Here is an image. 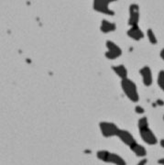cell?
<instances>
[{"label": "cell", "mask_w": 164, "mask_h": 165, "mask_svg": "<svg viewBox=\"0 0 164 165\" xmlns=\"http://www.w3.org/2000/svg\"><path fill=\"white\" fill-rule=\"evenodd\" d=\"M121 87L124 91L125 95L132 102L139 101V94H137V89L136 84L133 81L129 80L128 78L124 79L121 81Z\"/></svg>", "instance_id": "obj_1"}, {"label": "cell", "mask_w": 164, "mask_h": 165, "mask_svg": "<svg viewBox=\"0 0 164 165\" xmlns=\"http://www.w3.org/2000/svg\"><path fill=\"white\" fill-rule=\"evenodd\" d=\"M96 156L99 160L104 161V162H110L114 163L116 165H126V161H124L123 158H121L119 155L108 152L107 150H99L97 151Z\"/></svg>", "instance_id": "obj_2"}, {"label": "cell", "mask_w": 164, "mask_h": 165, "mask_svg": "<svg viewBox=\"0 0 164 165\" xmlns=\"http://www.w3.org/2000/svg\"><path fill=\"white\" fill-rule=\"evenodd\" d=\"M99 127H100L103 136L106 138L117 136V134H118V132L120 130L117 128L116 125H115L114 123H109V122H101L99 124Z\"/></svg>", "instance_id": "obj_3"}, {"label": "cell", "mask_w": 164, "mask_h": 165, "mask_svg": "<svg viewBox=\"0 0 164 165\" xmlns=\"http://www.w3.org/2000/svg\"><path fill=\"white\" fill-rule=\"evenodd\" d=\"M111 2H113L112 0H95L93 3L94 9L97 12L103 13V14L113 16L115 14V12L109 9L108 6Z\"/></svg>", "instance_id": "obj_4"}, {"label": "cell", "mask_w": 164, "mask_h": 165, "mask_svg": "<svg viewBox=\"0 0 164 165\" xmlns=\"http://www.w3.org/2000/svg\"><path fill=\"white\" fill-rule=\"evenodd\" d=\"M106 45H107V48L108 49V51H107L104 55H106V57L109 59V60H115V59L118 58L122 54L121 49L113 41H107Z\"/></svg>", "instance_id": "obj_5"}, {"label": "cell", "mask_w": 164, "mask_h": 165, "mask_svg": "<svg viewBox=\"0 0 164 165\" xmlns=\"http://www.w3.org/2000/svg\"><path fill=\"white\" fill-rule=\"evenodd\" d=\"M139 20V8L137 4H132L129 6V19L128 25L131 27H136Z\"/></svg>", "instance_id": "obj_6"}, {"label": "cell", "mask_w": 164, "mask_h": 165, "mask_svg": "<svg viewBox=\"0 0 164 165\" xmlns=\"http://www.w3.org/2000/svg\"><path fill=\"white\" fill-rule=\"evenodd\" d=\"M139 134L141 136L142 140L149 145H155V144H157V142H158L156 136L151 131V129L149 128V127L144 128H140L139 129Z\"/></svg>", "instance_id": "obj_7"}, {"label": "cell", "mask_w": 164, "mask_h": 165, "mask_svg": "<svg viewBox=\"0 0 164 165\" xmlns=\"http://www.w3.org/2000/svg\"><path fill=\"white\" fill-rule=\"evenodd\" d=\"M117 137H118L125 144L128 145V146H129L130 148L132 146H134V145L137 143V141L135 140V138H133V136L127 130H121L120 129L119 132H118V134H117Z\"/></svg>", "instance_id": "obj_8"}, {"label": "cell", "mask_w": 164, "mask_h": 165, "mask_svg": "<svg viewBox=\"0 0 164 165\" xmlns=\"http://www.w3.org/2000/svg\"><path fill=\"white\" fill-rule=\"evenodd\" d=\"M139 74L142 76V81L143 84L146 86H149L152 84V72L149 66H144L143 68L139 70Z\"/></svg>", "instance_id": "obj_9"}, {"label": "cell", "mask_w": 164, "mask_h": 165, "mask_svg": "<svg viewBox=\"0 0 164 165\" xmlns=\"http://www.w3.org/2000/svg\"><path fill=\"white\" fill-rule=\"evenodd\" d=\"M127 33H128V36L131 39H133L134 41H140L144 37V33L137 26H136V27H131L128 30Z\"/></svg>", "instance_id": "obj_10"}, {"label": "cell", "mask_w": 164, "mask_h": 165, "mask_svg": "<svg viewBox=\"0 0 164 165\" xmlns=\"http://www.w3.org/2000/svg\"><path fill=\"white\" fill-rule=\"evenodd\" d=\"M100 29L104 33H108V32L115 31L116 30V24L112 23V22H109V21L106 20V19H104V20L102 21Z\"/></svg>", "instance_id": "obj_11"}, {"label": "cell", "mask_w": 164, "mask_h": 165, "mask_svg": "<svg viewBox=\"0 0 164 165\" xmlns=\"http://www.w3.org/2000/svg\"><path fill=\"white\" fill-rule=\"evenodd\" d=\"M113 71L118 75L122 80L128 78V70L124 65H118V66H113Z\"/></svg>", "instance_id": "obj_12"}, {"label": "cell", "mask_w": 164, "mask_h": 165, "mask_svg": "<svg viewBox=\"0 0 164 165\" xmlns=\"http://www.w3.org/2000/svg\"><path fill=\"white\" fill-rule=\"evenodd\" d=\"M130 149L137 156H139V157H145L147 155L146 149L137 143H136L134 146H132Z\"/></svg>", "instance_id": "obj_13"}, {"label": "cell", "mask_w": 164, "mask_h": 165, "mask_svg": "<svg viewBox=\"0 0 164 165\" xmlns=\"http://www.w3.org/2000/svg\"><path fill=\"white\" fill-rule=\"evenodd\" d=\"M158 84L160 88L164 91V71L161 70L158 74Z\"/></svg>", "instance_id": "obj_14"}, {"label": "cell", "mask_w": 164, "mask_h": 165, "mask_svg": "<svg viewBox=\"0 0 164 165\" xmlns=\"http://www.w3.org/2000/svg\"><path fill=\"white\" fill-rule=\"evenodd\" d=\"M147 35L149 38V41L151 44H156L157 43V38L155 36V34L153 33V30L151 29H149L147 31Z\"/></svg>", "instance_id": "obj_15"}, {"label": "cell", "mask_w": 164, "mask_h": 165, "mask_svg": "<svg viewBox=\"0 0 164 165\" xmlns=\"http://www.w3.org/2000/svg\"><path fill=\"white\" fill-rule=\"evenodd\" d=\"M149 127V122H148V118L146 117H141L139 120V128H148Z\"/></svg>", "instance_id": "obj_16"}, {"label": "cell", "mask_w": 164, "mask_h": 165, "mask_svg": "<svg viewBox=\"0 0 164 165\" xmlns=\"http://www.w3.org/2000/svg\"><path fill=\"white\" fill-rule=\"evenodd\" d=\"M135 111L137 112V114H143L144 112H145V110H144V108H142V107H140V105H137V107H136Z\"/></svg>", "instance_id": "obj_17"}, {"label": "cell", "mask_w": 164, "mask_h": 165, "mask_svg": "<svg viewBox=\"0 0 164 165\" xmlns=\"http://www.w3.org/2000/svg\"><path fill=\"white\" fill-rule=\"evenodd\" d=\"M146 163H147V160L146 159H143L139 163H137V165H146Z\"/></svg>", "instance_id": "obj_18"}, {"label": "cell", "mask_w": 164, "mask_h": 165, "mask_svg": "<svg viewBox=\"0 0 164 165\" xmlns=\"http://www.w3.org/2000/svg\"><path fill=\"white\" fill-rule=\"evenodd\" d=\"M160 58H161L162 60L164 61V49H162V50H161V51H160Z\"/></svg>", "instance_id": "obj_19"}, {"label": "cell", "mask_w": 164, "mask_h": 165, "mask_svg": "<svg viewBox=\"0 0 164 165\" xmlns=\"http://www.w3.org/2000/svg\"><path fill=\"white\" fill-rule=\"evenodd\" d=\"M157 104H158L159 105H164V102L161 101L160 99H159V100H157Z\"/></svg>", "instance_id": "obj_20"}, {"label": "cell", "mask_w": 164, "mask_h": 165, "mask_svg": "<svg viewBox=\"0 0 164 165\" xmlns=\"http://www.w3.org/2000/svg\"><path fill=\"white\" fill-rule=\"evenodd\" d=\"M158 162H159L160 164H161V165H164V158H162V159L159 160V161H158Z\"/></svg>", "instance_id": "obj_21"}, {"label": "cell", "mask_w": 164, "mask_h": 165, "mask_svg": "<svg viewBox=\"0 0 164 165\" xmlns=\"http://www.w3.org/2000/svg\"><path fill=\"white\" fill-rule=\"evenodd\" d=\"M160 146L164 149V140H160Z\"/></svg>", "instance_id": "obj_22"}, {"label": "cell", "mask_w": 164, "mask_h": 165, "mask_svg": "<svg viewBox=\"0 0 164 165\" xmlns=\"http://www.w3.org/2000/svg\"><path fill=\"white\" fill-rule=\"evenodd\" d=\"M163 119H164V117H163Z\"/></svg>", "instance_id": "obj_23"}]
</instances>
